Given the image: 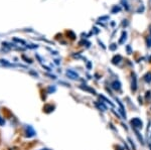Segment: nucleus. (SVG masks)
<instances>
[{
    "label": "nucleus",
    "mask_w": 151,
    "mask_h": 150,
    "mask_svg": "<svg viewBox=\"0 0 151 150\" xmlns=\"http://www.w3.org/2000/svg\"><path fill=\"white\" fill-rule=\"evenodd\" d=\"M95 105H96V107L99 109V110H101V111H106L107 110V107L104 105V103L103 102H98V101H96L95 102Z\"/></svg>",
    "instance_id": "obj_4"
},
{
    "label": "nucleus",
    "mask_w": 151,
    "mask_h": 150,
    "mask_svg": "<svg viewBox=\"0 0 151 150\" xmlns=\"http://www.w3.org/2000/svg\"><path fill=\"white\" fill-rule=\"evenodd\" d=\"M65 74H67V76L69 77V78L73 79V80L79 79V75H78V72H75V71H73V70H68Z\"/></svg>",
    "instance_id": "obj_3"
},
{
    "label": "nucleus",
    "mask_w": 151,
    "mask_h": 150,
    "mask_svg": "<svg viewBox=\"0 0 151 150\" xmlns=\"http://www.w3.org/2000/svg\"><path fill=\"white\" fill-rule=\"evenodd\" d=\"M100 99H102V100H104L105 102H107V103H108V104H110V105L112 106V107H113V106H114V104L112 103L110 100H108V99H107L106 97H104V96H100Z\"/></svg>",
    "instance_id": "obj_11"
},
{
    "label": "nucleus",
    "mask_w": 151,
    "mask_h": 150,
    "mask_svg": "<svg viewBox=\"0 0 151 150\" xmlns=\"http://www.w3.org/2000/svg\"><path fill=\"white\" fill-rule=\"evenodd\" d=\"M127 50H128L129 54H130V52H131V48H130V47H127Z\"/></svg>",
    "instance_id": "obj_20"
},
{
    "label": "nucleus",
    "mask_w": 151,
    "mask_h": 150,
    "mask_svg": "<svg viewBox=\"0 0 151 150\" xmlns=\"http://www.w3.org/2000/svg\"><path fill=\"white\" fill-rule=\"evenodd\" d=\"M23 60H26V62H28V64H31V62H31V60L30 59H27V57H25V55H23Z\"/></svg>",
    "instance_id": "obj_17"
},
{
    "label": "nucleus",
    "mask_w": 151,
    "mask_h": 150,
    "mask_svg": "<svg viewBox=\"0 0 151 150\" xmlns=\"http://www.w3.org/2000/svg\"><path fill=\"white\" fill-rule=\"evenodd\" d=\"M4 124H5V120H4V118H2L0 116V126H3Z\"/></svg>",
    "instance_id": "obj_15"
},
{
    "label": "nucleus",
    "mask_w": 151,
    "mask_h": 150,
    "mask_svg": "<svg viewBox=\"0 0 151 150\" xmlns=\"http://www.w3.org/2000/svg\"><path fill=\"white\" fill-rule=\"evenodd\" d=\"M122 60V57L121 55H115V57L112 59V64H114V65H117V64H119V62Z\"/></svg>",
    "instance_id": "obj_5"
},
{
    "label": "nucleus",
    "mask_w": 151,
    "mask_h": 150,
    "mask_svg": "<svg viewBox=\"0 0 151 150\" xmlns=\"http://www.w3.org/2000/svg\"><path fill=\"white\" fill-rule=\"evenodd\" d=\"M120 9H121L120 7L117 6V5H115V6L113 7V8H112L111 12H112V13H116V12H119V11H120Z\"/></svg>",
    "instance_id": "obj_12"
},
{
    "label": "nucleus",
    "mask_w": 151,
    "mask_h": 150,
    "mask_svg": "<svg viewBox=\"0 0 151 150\" xmlns=\"http://www.w3.org/2000/svg\"><path fill=\"white\" fill-rule=\"evenodd\" d=\"M126 38H127V33H126V31H123V32H122V35H121L120 40H119V43H120V44H122V43H124V42L126 40Z\"/></svg>",
    "instance_id": "obj_9"
},
{
    "label": "nucleus",
    "mask_w": 151,
    "mask_h": 150,
    "mask_svg": "<svg viewBox=\"0 0 151 150\" xmlns=\"http://www.w3.org/2000/svg\"><path fill=\"white\" fill-rule=\"evenodd\" d=\"M147 44H148V47H151V35L148 36V38H147Z\"/></svg>",
    "instance_id": "obj_16"
},
{
    "label": "nucleus",
    "mask_w": 151,
    "mask_h": 150,
    "mask_svg": "<svg viewBox=\"0 0 151 150\" xmlns=\"http://www.w3.org/2000/svg\"><path fill=\"white\" fill-rule=\"evenodd\" d=\"M25 134L27 137H33L35 135V129L30 126V125H27L25 128Z\"/></svg>",
    "instance_id": "obj_2"
},
{
    "label": "nucleus",
    "mask_w": 151,
    "mask_h": 150,
    "mask_svg": "<svg viewBox=\"0 0 151 150\" xmlns=\"http://www.w3.org/2000/svg\"><path fill=\"white\" fill-rule=\"evenodd\" d=\"M81 89H83V90H85V91H88V92H91V93H93L94 95L96 94V91H95L94 89H92V88H90V87H88L87 85H82Z\"/></svg>",
    "instance_id": "obj_7"
},
{
    "label": "nucleus",
    "mask_w": 151,
    "mask_h": 150,
    "mask_svg": "<svg viewBox=\"0 0 151 150\" xmlns=\"http://www.w3.org/2000/svg\"><path fill=\"white\" fill-rule=\"evenodd\" d=\"M112 88L114 89V90H117L119 91L121 89V84L119 81H114L113 83H112Z\"/></svg>",
    "instance_id": "obj_6"
},
{
    "label": "nucleus",
    "mask_w": 151,
    "mask_h": 150,
    "mask_svg": "<svg viewBox=\"0 0 151 150\" xmlns=\"http://www.w3.org/2000/svg\"><path fill=\"white\" fill-rule=\"evenodd\" d=\"M136 88H137V79H136L135 75H133V78H132V90L136 91Z\"/></svg>",
    "instance_id": "obj_8"
},
{
    "label": "nucleus",
    "mask_w": 151,
    "mask_h": 150,
    "mask_svg": "<svg viewBox=\"0 0 151 150\" xmlns=\"http://www.w3.org/2000/svg\"><path fill=\"white\" fill-rule=\"evenodd\" d=\"M144 80L146 83H151V72H147L144 77Z\"/></svg>",
    "instance_id": "obj_10"
},
{
    "label": "nucleus",
    "mask_w": 151,
    "mask_h": 150,
    "mask_svg": "<svg viewBox=\"0 0 151 150\" xmlns=\"http://www.w3.org/2000/svg\"><path fill=\"white\" fill-rule=\"evenodd\" d=\"M55 87H50V88H48V92H55Z\"/></svg>",
    "instance_id": "obj_18"
},
{
    "label": "nucleus",
    "mask_w": 151,
    "mask_h": 150,
    "mask_svg": "<svg viewBox=\"0 0 151 150\" xmlns=\"http://www.w3.org/2000/svg\"><path fill=\"white\" fill-rule=\"evenodd\" d=\"M109 48H110L111 50H113V52H114V50H117V44H116V43H112L110 47H109Z\"/></svg>",
    "instance_id": "obj_14"
},
{
    "label": "nucleus",
    "mask_w": 151,
    "mask_h": 150,
    "mask_svg": "<svg viewBox=\"0 0 151 150\" xmlns=\"http://www.w3.org/2000/svg\"><path fill=\"white\" fill-rule=\"evenodd\" d=\"M87 67H88V69H91V67H92V64H91V62H88V64H87Z\"/></svg>",
    "instance_id": "obj_19"
},
{
    "label": "nucleus",
    "mask_w": 151,
    "mask_h": 150,
    "mask_svg": "<svg viewBox=\"0 0 151 150\" xmlns=\"http://www.w3.org/2000/svg\"><path fill=\"white\" fill-rule=\"evenodd\" d=\"M13 40H14V42H16L21 43V44H26V43H25V42H24V40H22V39H19V38L14 37V38H13Z\"/></svg>",
    "instance_id": "obj_13"
},
{
    "label": "nucleus",
    "mask_w": 151,
    "mask_h": 150,
    "mask_svg": "<svg viewBox=\"0 0 151 150\" xmlns=\"http://www.w3.org/2000/svg\"><path fill=\"white\" fill-rule=\"evenodd\" d=\"M40 150H50V149H47V148H43V149H40Z\"/></svg>",
    "instance_id": "obj_21"
},
{
    "label": "nucleus",
    "mask_w": 151,
    "mask_h": 150,
    "mask_svg": "<svg viewBox=\"0 0 151 150\" xmlns=\"http://www.w3.org/2000/svg\"><path fill=\"white\" fill-rule=\"evenodd\" d=\"M131 125H132L133 129L138 130L143 127V122L141 121V119H139V118H133V119L131 120Z\"/></svg>",
    "instance_id": "obj_1"
}]
</instances>
